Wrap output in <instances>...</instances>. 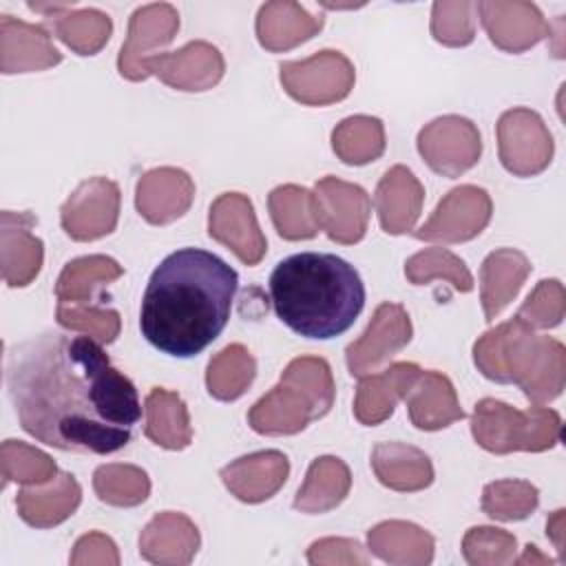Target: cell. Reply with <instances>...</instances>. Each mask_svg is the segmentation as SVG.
Listing matches in <instances>:
<instances>
[{
	"mask_svg": "<svg viewBox=\"0 0 566 566\" xmlns=\"http://www.w3.org/2000/svg\"><path fill=\"white\" fill-rule=\"evenodd\" d=\"M4 382L20 427L60 451L115 453L142 418L133 380L86 334L46 329L13 345Z\"/></svg>",
	"mask_w": 566,
	"mask_h": 566,
	"instance_id": "cell-1",
	"label": "cell"
},
{
	"mask_svg": "<svg viewBox=\"0 0 566 566\" xmlns=\"http://www.w3.org/2000/svg\"><path fill=\"white\" fill-rule=\"evenodd\" d=\"M239 274L201 248L170 252L150 274L142 296L139 329L175 358L201 354L230 321Z\"/></svg>",
	"mask_w": 566,
	"mask_h": 566,
	"instance_id": "cell-2",
	"label": "cell"
},
{
	"mask_svg": "<svg viewBox=\"0 0 566 566\" xmlns=\"http://www.w3.org/2000/svg\"><path fill=\"white\" fill-rule=\"evenodd\" d=\"M270 298L281 323L314 340L347 332L365 307L358 270L329 252H298L276 263Z\"/></svg>",
	"mask_w": 566,
	"mask_h": 566,
	"instance_id": "cell-3",
	"label": "cell"
},
{
	"mask_svg": "<svg viewBox=\"0 0 566 566\" xmlns=\"http://www.w3.org/2000/svg\"><path fill=\"white\" fill-rule=\"evenodd\" d=\"M473 363L484 378L517 385L535 405L555 400L566 382L564 345L535 334L517 316L491 327L475 340Z\"/></svg>",
	"mask_w": 566,
	"mask_h": 566,
	"instance_id": "cell-4",
	"label": "cell"
},
{
	"mask_svg": "<svg viewBox=\"0 0 566 566\" xmlns=\"http://www.w3.org/2000/svg\"><path fill=\"white\" fill-rule=\"evenodd\" d=\"M336 396L332 367L321 356H298L281 380L248 411V424L261 436H292L323 418Z\"/></svg>",
	"mask_w": 566,
	"mask_h": 566,
	"instance_id": "cell-5",
	"label": "cell"
},
{
	"mask_svg": "<svg viewBox=\"0 0 566 566\" xmlns=\"http://www.w3.org/2000/svg\"><path fill=\"white\" fill-rule=\"evenodd\" d=\"M471 433L484 451L497 455L513 451L539 453L562 440V418L555 409L542 405L520 411L502 400L482 398L471 416Z\"/></svg>",
	"mask_w": 566,
	"mask_h": 566,
	"instance_id": "cell-6",
	"label": "cell"
},
{
	"mask_svg": "<svg viewBox=\"0 0 566 566\" xmlns=\"http://www.w3.org/2000/svg\"><path fill=\"white\" fill-rule=\"evenodd\" d=\"M279 80L283 91L305 106H327L349 95L356 82L354 64L334 49H323L310 57L281 62Z\"/></svg>",
	"mask_w": 566,
	"mask_h": 566,
	"instance_id": "cell-7",
	"label": "cell"
},
{
	"mask_svg": "<svg viewBox=\"0 0 566 566\" xmlns=\"http://www.w3.org/2000/svg\"><path fill=\"white\" fill-rule=\"evenodd\" d=\"M553 135L539 113L517 106L497 119V153L502 166L515 177H533L553 159Z\"/></svg>",
	"mask_w": 566,
	"mask_h": 566,
	"instance_id": "cell-8",
	"label": "cell"
},
{
	"mask_svg": "<svg viewBox=\"0 0 566 566\" xmlns=\"http://www.w3.org/2000/svg\"><path fill=\"white\" fill-rule=\"evenodd\" d=\"M418 153L424 164L449 179L471 170L482 155L478 126L462 115H442L418 133Z\"/></svg>",
	"mask_w": 566,
	"mask_h": 566,
	"instance_id": "cell-9",
	"label": "cell"
},
{
	"mask_svg": "<svg viewBox=\"0 0 566 566\" xmlns=\"http://www.w3.org/2000/svg\"><path fill=\"white\" fill-rule=\"evenodd\" d=\"M493 201L489 192L480 186L464 184L449 190L433 214L413 230V237L420 241L438 243H462L475 239L491 221Z\"/></svg>",
	"mask_w": 566,
	"mask_h": 566,
	"instance_id": "cell-10",
	"label": "cell"
},
{
	"mask_svg": "<svg viewBox=\"0 0 566 566\" xmlns=\"http://www.w3.org/2000/svg\"><path fill=\"white\" fill-rule=\"evenodd\" d=\"M413 327L407 310L400 303H380L365 332L347 345L345 363L352 376L360 378L374 374L391 356L409 345Z\"/></svg>",
	"mask_w": 566,
	"mask_h": 566,
	"instance_id": "cell-11",
	"label": "cell"
},
{
	"mask_svg": "<svg viewBox=\"0 0 566 566\" xmlns=\"http://www.w3.org/2000/svg\"><path fill=\"white\" fill-rule=\"evenodd\" d=\"M314 203L321 230L343 245L358 243L367 232L371 199L358 186L327 175L314 184Z\"/></svg>",
	"mask_w": 566,
	"mask_h": 566,
	"instance_id": "cell-12",
	"label": "cell"
},
{
	"mask_svg": "<svg viewBox=\"0 0 566 566\" xmlns=\"http://www.w3.org/2000/svg\"><path fill=\"white\" fill-rule=\"evenodd\" d=\"M119 186L106 177L82 181L60 208V223L73 241H95L111 234L119 217Z\"/></svg>",
	"mask_w": 566,
	"mask_h": 566,
	"instance_id": "cell-13",
	"label": "cell"
},
{
	"mask_svg": "<svg viewBox=\"0 0 566 566\" xmlns=\"http://www.w3.org/2000/svg\"><path fill=\"white\" fill-rule=\"evenodd\" d=\"M142 71L144 77L155 75L170 88L199 93L212 88L223 77L226 62L214 44L192 40L179 51L148 55L142 62Z\"/></svg>",
	"mask_w": 566,
	"mask_h": 566,
	"instance_id": "cell-14",
	"label": "cell"
},
{
	"mask_svg": "<svg viewBox=\"0 0 566 566\" xmlns=\"http://www.w3.org/2000/svg\"><path fill=\"white\" fill-rule=\"evenodd\" d=\"M208 234L232 250L245 265H256L268 252L252 201L241 192H223L210 203Z\"/></svg>",
	"mask_w": 566,
	"mask_h": 566,
	"instance_id": "cell-15",
	"label": "cell"
},
{
	"mask_svg": "<svg viewBox=\"0 0 566 566\" xmlns=\"http://www.w3.org/2000/svg\"><path fill=\"white\" fill-rule=\"evenodd\" d=\"M179 31V13L168 2L144 4L133 11L128 20V33L119 49L117 71L130 82H142L144 71L142 62L148 57V51L166 46Z\"/></svg>",
	"mask_w": 566,
	"mask_h": 566,
	"instance_id": "cell-16",
	"label": "cell"
},
{
	"mask_svg": "<svg viewBox=\"0 0 566 566\" xmlns=\"http://www.w3.org/2000/svg\"><path fill=\"white\" fill-rule=\"evenodd\" d=\"M475 11L489 40L506 53H522L551 35V24L533 2L486 0L475 2Z\"/></svg>",
	"mask_w": 566,
	"mask_h": 566,
	"instance_id": "cell-17",
	"label": "cell"
},
{
	"mask_svg": "<svg viewBox=\"0 0 566 566\" xmlns=\"http://www.w3.org/2000/svg\"><path fill=\"white\" fill-rule=\"evenodd\" d=\"M195 199V181L181 168L161 166L144 172L135 188V208L153 226L184 217Z\"/></svg>",
	"mask_w": 566,
	"mask_h": 566,
	"instance_id": "cell-18",
	"label": "cell"
},
{
	"mask_svg": "<svg viewBox=\"0 0 566 566\" xmlns=\"http://www.w3.org/2000/svg\"><path fill=\"white\" fill-rule=\"evenodd\" d=\"M38 219L31 212H0L2 279L9 287H27L42 270L44 243L31 230Z\"/></svg>",
	"mask_w": 566,
	"mask_h": 566,
	"instance_id": "cell-19",
	"label": "cell"
},
{
	"mask_svg": "<svg viewBox=\"0 0 566 566\" xmlns=\"http://www.w3.org/2000/svg\"><path fill=\"white\" fill-rule=\"evenodd\" d=\"M62 62L46 27L29 24L9 13L0 15V71L4 75L44 71Z\"/></svg>",
	"mask_w": 566,
	"mask_h": 566,
	"instance_id": "cell-20",
	"label": "cell"
},
{
	"mask_svg": "<svg viewBox=\"0 0 566 566\" xmlns=\"http://www.w3.org/2000/svg\"><path fill=\"white\" fill-rule=\"evenodd\" d=\"M226 489L241 502L259 504L276 495L290 475V460L276 449L241 455L219 471Z\"/></svg>",
	"mask_w": 566,
	"mask_h": 566,
	"instance_id": "cell-21",
	"label": "cell"
},
{
	"mask_svg": "<svg viewBox=\"0 0 566 566\" xmlns=\"http://www.w3.org/2000/svg\"><path fill=\"white\" fill-rule=\"evenodd\" d=\"M420 367L416 363H394L378 374L360 376L356 396H354V416L365 427H376L385 422L398 400L407 396L416 378L420 376Z\"/></svg>",
	"mask_w": 566,
	"mask_h": 566,
	"instance_id": "cell-22",
	"label": "cell"
},
{
	"mask_svg": "<svg viewBox=\"0 0 566 566\" xmlns=\"http://www.w3.org/2000/svg\"><path fill=\"white\" fill-rule=\"evenodd\" d=\"M424 188L407 166H391L378 181L374 206L387 234H405L416 228L422 212Z\"/></svg>",
	"mask_w": 566,
	"mask_h": 566,
	"instance_id": "cell-23",
	"label": "cell"
},
{
	"mask_svg": "<svg viewBox=\"0 0 566 566\" xmlns=\"http://www.w3.org/2000/svg\"><path fill=\"white\" fill-rule=\"evenodd\" d=\"M199 531L190 517L175 511L157 513L139 535V555L150 564L184 566L199 548Z\"/></svg>",
	"mask_w": 566,
	"mask_h": 566,
	"instance_id": "cell-24",
	"label": "cell"
},
{
	"mask_svg": "<svg viewBox=\"0 0 566 566\" xmlns=\"http://www.w3.org/2000/svg\"><path fill=\"white\" fill-rule=\"evenodd\" d=\"M82 502V489L77 480L66 473L57 471V475L49 482L33 484L20 489L15 495L18 515L35 528H51L62 524L66 517L75 513Z\"/></svg>",
	"mask_w": 566,
	"mask_h": 566,
	"instance_id": "cell-25",
	"label": "cell"
},
{
	"mask_svg": "<svg viewBox=\"0 0 566 566\" xmlns=\"http://www.w3.org/2000/svg\"><path fill=\"white\" fill-rule=\"evenodd\" d=\"M411 424L420 431H438L464 418L453 382L436 369L420 371L405 396Z\"/></svg>",
	"mask_w": 566,
	"mask_h": 566,
	"instance_id": "cell-26",
	"label": "cell"
},
{
	"mask_svg": "<svg viewBox=\"0 0 566 566\" xmlns=\"http://www.w3.org/2000/svg\"><path fill=\"white\" fill-rule=\"evenodd\" d=\"M323 15H312L305 7L290 0L261 4L256 13V38L265 51H290L323 29Z\"/></svg>",
	"mask_w": 566,
	"mask_h": 566,
	"instance_id": "cell-27",
	"label": "cell"
},
{
	"mask_svg": "<svg viewBox=\"0 0 566 566\" xmlns=\"http://www.w3.org/2000/svg\"><path fill=\"white\" fill-rule=\"evenodd\" d=\"M531 274V261L515 248L493 250L480 268V301L486 321L495 316L517 296L522 283Z\"/></svg>",
	"mask_w": 566,
	"mask_h": 566,
	"instance_id": "cell-28",
	"label": "cell"
},
{
	"mask_svg": "<svg viewBox=\"0 0 566 566\" xmlns=\"http://www.w3.org/2000/svg\"><path fill=\"white\" fill-rule=\"evenodd\" d=\"M371 469L391 491L413 493L433 482V464L424 451L405 442H378L371 449Z\"/></svg>",
	"mask_w": 566,
	"mask_h": 566,
	"instance_id": "cell-29",
	"label": "cell"
},
{
	"mask_svg": "<svg viewBox=\"0 0 566 566\" xmlns=\"http://www.w3.org/2000/svg\"><path fill=\"white\" fill-rule=\"evenodd\" d=\"M367 544L378 559L396 566H424L433 559L431 533L402 520L380 522L369 528Z\"/></svg>",
	"mask_w": 566,
	"mask_h": 566,
	"instance_id": "cell-30",
	"label": "cell"
},
{
	"mask_svg": "<svg viewBox=\"0 0 566 566\" xmlns=\"http://www.w3.org/2000/svg\"><path fill=\"white\" fill-rule=\"evenodd\" d=\"M349 489V467L336 455H321L310 464L305 480L296 491L294 509L307 515L327 513L347 497Z\"/></svg>",
	"mask_w": 566,
	"mask_h": 566,
	"instance_id": "cell-31",
	"label": "cell"
},
{
	"mask_svg": "<svg viewBox=\"0 0 566 566\" xmlns=\"http://www.w3.org/2000/svg\"><path fill=\"white\" fill-rule=\"evenodd\" d=\"M144 433L161 449L181 451L192 442L188 407L179 394L153 387L144 400Z\"/></svg>",
	"mask_w": 566,
	"mask_h": 566,
	"instance_id": "cell-32",
	"label": "cell"
},
{
	"mask_svg": "<svg viewBox=\"0 0 566 566\" xmlns=\"http://www.w3.org/2000/svg\"><path fill=\"white\" fill-rule=\"evenodd\" d=\"M124 274V268L106 254H88L64 265L55 283L57 303L93 305L99 290Z\"/></svg>",
	"mask_w": 566,
	"mask_h": 566,
	"instance_id": "cell-33",
	"label": "cell"
},
{
	"mask_svg": "<svg viewBox=\"0 0 566 566\" xmlns=\"http://www.w3.org/2000/svg\"><path fill=\"white\" fill-rule=\"evenodd\" d=\"M268 210L279 237L287 241L312 239L321 230L314 192L303 186H276L268 195Z\"/></svg>",
	"mask_w": 566,
	"mask_h": 566,
	"instance_id": "cell-34",
	"label": "cell"
},
{
	"mask_svg": "<svg viewBox=\"0 0 566 566\" xmlns=\"http://www.w3.org/2000/svg\"><path fill=\"white\" fill-rule=\"evenodd\" d=\"M55 38L77 55H95L111 40L113 22L99 9H64L49 15Z\"/></svg>",
	"mask_w": 566,
	"mask_h": 566,
	"instance_id": "cell-35",
	"label": "cell"
},
{
	"mask_svg": "<svg viewBox=\"0 0 566 566\" xmlns=\"http://www.w3.org/2000/svg\"><path fill=\"white\" fill-rule=\"evenodd\" d=\"M256 376V360L248 347L232 343L214 354L206 369L208 394L217 400L230 402L241 398Z\"/></svg>",
	"mask_w": 566,
	"mask_h": 566,
	"instance_id": "cell-36",
	"label": "cell"
},
{
	"mask_svg": "<svg viewBox=\"0 0 566 566\" xmlns=\"http://www.w3.org/2000/svg\"><path fill=\"white\" fill-rule=\"evenodd\" d=\"M332 150L343 164L363 166L385 153V126L371 115L345 117L332 130Z\"/></svg>",
	"mask_w": 566,
	"mask_h": 566,
	"instance_id": "cell-37",
	"label": "cell"
},
{
	"mask_svg": "<svg viewBox=\"0 0 566 566\" xmlns=\"http://www.w3.org/2000/svg\"><path fill=\"white\" fill-rule=\"evenodd\" d=\"M93 491L111 506H137L150 495L146 471L133 464H102L93 473Z\"/></svg>",
	"mask_w": 566,
	"mask_h": 566,
	"instance_id": "cell-38",
	"label": "cell"
},
{
	"mask_svg": "<svg viewBox=\"0 0 566 566\" xmlns=\"http://www.w3.org/2000/svg\"><path fill=\"white\" fill-rule=\"evenodd\" d=\"M405 276L411 285H424L433 279H444L458 292L473 290V276L467 263L447 248H424L405 261Z\"/></svg>",
	"mask_w": 566,
	"mask_h": 566,
	"instance_id": "cell-39",
	"label": "cell"
},
{
	"mask_svg": "<svg viewBox=\"0 0 566 566\" xmlns=\"http://www.w3.org/2000/svg\"><path fill=\"white\" fill-rule=\"evenodd\" d=\"M539 504V491L526 480H495L482 491V511L491 520L517 522L528 517Z\"/></svg>",
	"mask_w": 566,
	"mask_h": 566,
	"instance_id": "cell-40",
	"label": "cell"
},
{
	"mask_svg": "<svg viewBox=\"0 0 566 566\" xmlns=\"http://www.w3.org/2000/svg\"><path fill=\"white\" fill-rule=\"evenodd\" d=\"M0 469L4 484H44L57 475L53 458L22 440H4L0 447Z\"/></svg>",
	"mask_w": 566,
	"mask_h": 566,
	"instance_id": "cell-41",
	"label": "cell"
},
{
	"mask_svg": "<svg viewBox=\"0 0 566 566\" xmlns=\"http://www.w3.org/2000/svg\"><path fill=\"white\" fill-rule=\"evenodd\" d=\"M55 321L66 327L82 332L102 345L113 343L119 336V314L111 307L99 305H73V303H57Z\"/></svg>",
	"mask_w": 566,
	"mask_h": 566,
	"instance_id": "cell-42",
	"label": "cell"
},
{
	"mask_svg": "<svg viewBox=\"0 0 566 566\" xmlns=\"http://www.w3.org/2000/svg\"><path fill=\"white\" fill-rule=\"evenodd\" d=\"M517 539L504 528L473 526L462 539V555L471 566H500L515 559Z\"/></svg>",
	"mask_w": 566,
	"mask_h": 566,
	"instance_id": "cell-43",
	"label": "cell"
},
{
	"mask_svg": "<svg viewBox=\"0 0 566 566\" xmlns=\"http://www.w3.org/2000/svg\"><path fill=\"white\" fill-rule=\"evenodd\" d=\"M475 2H433L431 35L444 46H467L475 38Z\"/></svg>",
	"mask_w": 566,
	"mask_h": 566,
	"instance_id": "cell-44",
	"label": "cell"
},
{
	"mask_svg": "<svg viewBox=\"0 0 566 566\" xmlns=\"http://www.w3.org/2000/svg\"><path fill=\"white\" fill-rule=\"evenodd\" d=\"M564 285L557 279H542L533 292L526 296L522 307L517 310V318H522L531 327L548 329L557 327L564 318Z\"/></svg>",
	"mask_w": 566,
	"mask_h": 566,
	"instance_id": "cell-45",
	"label": "cell"
},
{
	"mask_svg": "<svg viewBox=\"0 0 566 566\" xmlns=\"http://www.w3.org/2000/svg\"><path fill=\"white\" fill-rule=\"evenodd\" d=\"M307 562L318 564H367V555L356 539L325 537L307 548Z\"/></svg>",
	"mask_w": 566,
	"mask_h": 566,
	"instance_id": "cell-46",
	"label": "cell"
},
{
	"mask_svg": "<svg viewBox=\"0 0 566 566\" xmlns=\"http://www.w3.org/2000/svg\"><path fill=\"white\" fill-rule=\"evenodd\" d=\"M71 564H119V555H117V546L115 542L104 535V533H86L82 535L75 546H73V555L69 557Z\"/></svg>",
	"mask_w": 566,
	"mask_h": 566,
	"instance_id": "cell-47",
	"label": "cell"
},
{
	"mask_svg": "<svg viewBox=\"0 0 566 566\" xmlns=\"http://www.w3.org/2000/svg\"><path fill=\"white\" fill-rule=\"evenodd\" d=\"M564 528V509L555 511L548 520H546V535L553 537L555 548L559 551V559H564V539H562V531Z\"/></svg>",
	"mask_w": 566,
	"mask_h": 566,
	"instance_id": "cell-48",
	"label": "cell"
},
{
	"mask_svg": "<svg viewBox=\"0 0 566 566\" xmlns=\"http://www.w3.org/2000/svg\"><path fill=\"white\" fill-rule=\"evenodd\" d=\"M517 564H553V559L546 557V555H542L535 544H526L524 555L517 559Z\"/></svg>",
	"mask_w": 566,
	"mask_h": 566,
	"instance_id": "cell-49",
	"label": "cell"
}]
</instances>
